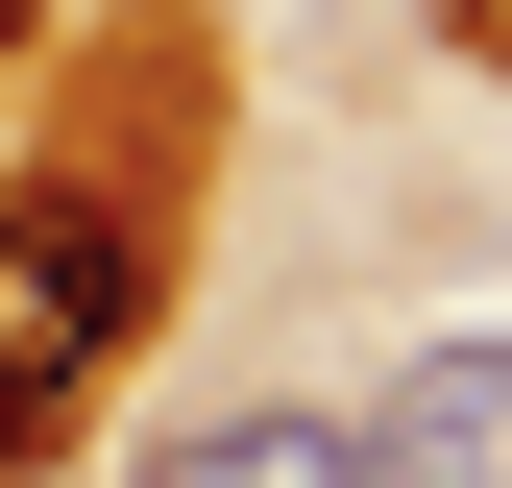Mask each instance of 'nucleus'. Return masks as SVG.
I'll list each match as a JSON object with an SVG mask.
<instances>
[{
    "label": "nucleus",
    "instance_id": "1",
    "mask_svg": "<svg viewBox=\"0 0 512 488\" xmlns=\"http://www.w3.org/2000/svg\"><path fill=\"white\" fill-rule=\"evenodd\" d=\"M122 318H147V244H122L98 196H25V220H0V464L122 366Z\"/></svg>",
    "mask_w": 512,
    "mask_h": 488
},
{
    "label": "nucleus",
    "instance_id": "2",
    "mask_svg": "<svg viewBox=\"0 0 512 488\" xmlns=\"http://www.w3.org/2000/svg\"><path fill=\"white\" fill-rule=\"evenodd\" d=\"M366 464L391 488H512V342H415L391 415H366Z\"/></svg>",
    "mask_w": 512,
    "mask_h": 488
},
{
    "label": "nucleus",
    "instance_id": "3",
    "mask_svg": "<svg viewBox=\"0 0 512 488\" xmlns=\"http://www.w3.org/2000/svg\"><path fill=\"white\" fill-rule=\"evenodd\" d=\"M147 488H391V464H366L342 415H196V440H171Z\"/></svg>",
    "mask_w": 512,
    "mask_h": 488
},
{
    "label": "nucleus",
    "instance_id": "4",
    "mask_svg": "<svg viewBox=\"0 0 512 488\" xmlns=\"http://www.w3.org/2000/svg\"><path fill=\"white\" fill-rule=\"evenodd\" d=\"M0 49H25V0H0Z\"/></svg>",
    "mask_w": 512,
    "mask_h": 488
}]
</instances>
